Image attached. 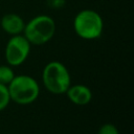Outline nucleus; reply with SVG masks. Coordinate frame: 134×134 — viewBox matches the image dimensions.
Segmentation results:
<instances>
[{"label": "nucleus", "mask_w": 134, "mask_h": 134, "mask_svg": "<svg viewBox=\"0 0 134 134\" xmlns=\"http://www.w3.org/2000/svg\"><path fill=\"white\" fill-rule=\"evenodd\" d=\"M44 87L52 94H64L71 85V77L67 67L58 61L49 62L42 71Z\"/></svg>", "instance_id": "obj_1"}, {"label": "nucleus", "mask_w": 134, "mask_h": 134, "mask_svg": "<svg viewBox=\"0 0 134 134\" xmlns=\"http://www.w3.org/2000/svg\"><path fill=\"white\" fill-rule=\"evenodd\" d=\"M10 100L18 105H29L34 103L40 94L38 82L30 75H15L13 81L7 85Z\"/></svg>", "instance_id": "obj_2"}, {"label": "nucleus", "mask_w": 134, "mask_h": 134, "mask_svg": "<svg viewBox=\"0 0 134 134\" xmlns=\"http://www.w3.org/2000/svg\"><path fill=\"white\" fill-rule=\"evenodd\" d=\"M55 32L53 19L46 15H40L30 19L24 26L23 36L32 45H43L50 41Z\"/></svg>", "instance_id": "obj_3"}, {"label": "nucleus", "mask_w": 134, "mask_h": 134, "mask_svg": "<svg viewBox=\"0 0 134 134\" xmlns=\"http://www.w3.org/2000/svg\"><path fill=\"white\" fill-rule=\"evenodd\" d=\"M75 34L85 40H94L102 36L104 22L100 15L93 9H83L73 20Z\"/></svg>", "instance_id": "obj_4"}, {"label": "nucleus", "mask_w": 134, "mask_h": 134, "mask_svg": "<svg viewBox=\"0 0 134 134\" xmlns=\"http://www.w3.org/2000/svg\"><path fill=\"white\" fill-rule=\"evenodd\" d=\"M30 43L23 35L12 36L5 46V60L12 67L23 64L30 51Z\"/></svg>", "instance_id": "obj_5"}, {"label": "nucleus", "mask_w": 134, "mask_h": 134, "mask_svg": "<svg viewBox=\"0 0 134 134\" xmlns=\"http://www.w3.org/2000/svg\"><path fill=\"white\" fill-rule=\"evenodd\" d=\"M65 93L67 94L69 100L77 106H85L92 99V91L89 87L82 84L70 85Z\"/></svg>", "instance_id": "obj_6"}, {"label": "nucleus", "mask_w": 134, "mask_h": 134, "mask_svg": "<svg viewBox=\"0 0 134 134\" xmlns=\"http://www.w3.org/2000/svg\"><path fill=\"white\" fill-rule=\"evenodd\" d=\"M0 25L6 34L10 36H16V35H21L23 32L25 23L24 20L19 15L14 13H8L1 18Z\"/></svg>", "instance_id": "obj_7"}, {"label": "nucleus", "mask_w": 134, "mask_h": 134, "mask_svg": "<svg viewBox=\"0 0 134 134\" xmlns=\"http://www.w3.org/2000/svg\"><path fill=\"white\" fill-rule=\"evenodd\" d=\"M15 77V72L9 65H0V84L8 85Z\"/></svg>", "instance_id": "obj_8"}, {"label": "nucleus", "mask_w": 134, "mask_h": 134, "mask_svg": "<svg viewBox=\"0 0 134 134\" xmlns=\"http://www.w3.org/2000/svg\"><path fill=\"white\" fill-rule=\"evenodd\" d=\"M10 103V97L6 85L0 84V111L4 110Z\"/></svg>", "instance_id": "obj_9"}, {"label": "nucleus", "mask_w": 134, "mask_h": 134, "mask_svg": "<svg viewBox=\"0 0 134 134\" xmlns=\"http://www.w3.org/2000/svg\"><path fill=\"white\" fill-rule=\"evenodd\" d=\"M97 134H119V131L116 128V126H114L113 124L107 122V124H104L103 126H100Z\"/></svg>", "instance_id": "obj_10"}, {"label": "nucleus", "mask_w": 134, "mask_h": 134, "mask_svg": "<svg viewBox=\"0 0 134 134\" xmlns=\"http://www.w3.org/2000/svg\"><path fill=\"white\" fill-rule=\"evenodd\" d=\"M47 5L51 8H61L65 5V0H47Z\"/></svg>", "instance_id": "obj_11"}]
</instances>
